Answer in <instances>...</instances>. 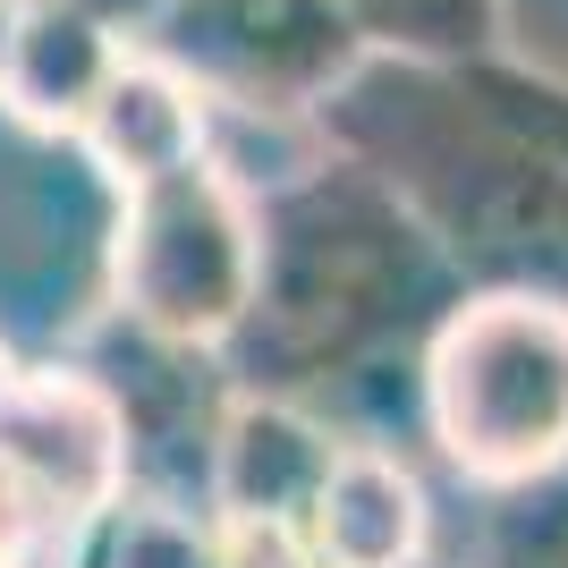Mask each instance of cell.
Returning <instances> with one entry per match:
<instances>
[{
  "instance_id": "cell-14",
  "label": "cell",
  "mask_w": 568,
  "mask_h": 568,
  "mask_svg": "<svg viewBox=\"0 0 568 568\" xmlns=\"http://www.w3.org/2000/svg\"><path fill=\"white\" fill-rule=\"evenodd\" d=\"M77 551H85V526L0 467V568H77Z\"/></svg>"
},
{
  "instance_id": "cell-15",
  "label": "cell",
  "mask_w": 568,
  "mask_h": 568,
  "mask_svg": "<svg viewBox=\"0 0 568 568\" xmlns=\"http://www.w3.org/2000/svg\"><path fill=\"white\" fill-rule=\"evenodd\" d=\"M221 526V568H314L306 535L288 518H213Z\"/></svg>"
},
{
  "instance_id": "cell-12",
  "label": "cell",
  "mask_w": 568,
  "mask_h": 568,
  "mask_svg": "<svg viewBox=\"0 0 568 568\" xmlns=\"http://www.w3.org/2000/svg\"><path fill=\"white\" fill-rule=\"evenodd\" d=\"M374 60H467L500 51L509 0H339Z\"/></svg>"
},
{
  "instance_id": "cell-3",
  "label": "cell",
  "mask_w": 568,
  "mask_h": 568,
  "mask_svg": "<svg viewBox=\"0 0 568 568\" xmlns=\"http://www.w3.org/2000/svg\"><path fill=\"white\" fill-rule=\"evenodd\" d=\"M416 416L475 493L568 467V306L535 288H458L416 339Z\"/></svg>"
},
{
  "instance_id": "cell-1",
  "label": "cell",
  "mask_w": 568,
  "mask_h": 568,
  "mask_svg": "<svg viewBox=\"0 0 568 568\" xmlns=\"http://www.w3.org/2000/svg\"><path fill=\"white\" fill-rule=\"evenodd\" d=\"M314 128L416 204L467 288L568 306V77L467 60H365Z\"/></svg>"
},
{
  "instance_id": "cell-17",
  "label": "cell",
  "mask_w": 568,
  "mask_h": 568,
  "mask_svg": "<svg viewBox=\"0 0 568 568\" xmlns=\"http://www.w3.org/2000/svg\"><path fill=\"white\" fill-rule=\"evenodd\" d=\"M9 365H18V356H9V348H0V382H9Z\"/></svg>"
},
{
  "instance_id": "cell-5",
  "label": "cell",
  "mask_w": 568,
  "mask_h": 568,
  "mask_svg": "<svg viewBox=\"0 0 568 568\" xmlns=\"http://www.w3.org/2000/svg\"><path fill=\"white\" fill-rule=\"evenodd\" d=\"M128 51L187 77L213 119H314L374 60L339 0H170Z\"/></svg>"
},
{
  "instance_id": "cell-8",
  "label": "cell",
  "mask_w": 568,
  "mask_h": 568,
  "mask_svg": "<svg viewBox=\"0 0 568 568\" xmlns=\"http://www.w3.org/2000/svg\"><path fill=\"white\" fill-rule=\"evenodd\" d=\"M339 433L288 390H230L213 425V518H288L314 500Z\"/></svg>"
},
{
  "instance_id": "cell-11",
  "label": "cell",
  "mask_w": 568,
  "mask_h": 568,
  "mask_svg": "<svg viewBox=\"0 0 568 568\" xmlns=\"http://www.w3.org/2000/svg\"><path fill=\"white\" fill-rule=\"evenodd\" d=\"M77 568H221V526H213V509H187V500L119 493L85 526Z\"/></svg>"
},
{
  "instance_id": "cell-7",
  "label": "cell",
  "mask_w": 568,
  "mask_h": 568,
  "mask_svg": "<svg viewBox=\"0 0 568 568\" xmlns=\"http://www.w3.org/2000/svg\"><path fill=\"white\" fill-rule=\"evenodd\" d=\"M314 568H425L433 560V493L399 450L339 442L314 500L297 509Z\"/></svg>"
},
{
  "instance_id": "cell-16",
  "label": "cell",
  "mask_w": 568,
  "mask_h": 568,
  "mask_svg": "<svg viewBox=\"0 0 568 568\" xmlns=\"http://www.w3.org/2000/svg\"><path fill=\"white\" fill-rule=\"evenodd\" d=\"M69 9H85V18H94L102 34H119V43H136L144 26L170 9V0H69Z\"/></svg>"
},
{
  "instance_id": "cell-2",
  "label": "cell",
  "mask_w": 568,
  "mask_h": 568,
  "mask_svg": "<svg viewBox=\"0 0 568 568\" xmlns=\"http://www.w3.org/2000/svg\"><path fill=\"white\" fill-rule=\"evenodd\" d=\"M458 288L467 281L433 246L416 204L323 136L297 170L255 187V297L221 365L237 390L306 399L323 382L365 374L399 339H425Z\"/></svg>"
},
{
  "instance_id": "cell-6",
  "label": "cell",
  "mask_w": 568,
  "mask_h": 568,
  "mask_svg": "<svg viewBox=\"0 0 568 568\" xmlns=\"http://www.w3.org/2000/svg\"><path fill=\"white\" fill-rule=\"evenodd\" d=\"M0 467L94 526L136 484V425L102 374L85 365H9L0 382Z\"/></svg>"
},
{
  "instance_id": "cell-9",
  "label": "cell",
  "mask_w": 568,
  "mask_h": 568,
  "mask_svg": "<svg viewBox=\"0 0 568 568\" xmlns=\"http://www.w3.org/2000/svg\"><path fill=\"white\" fill-rule=\"evenodd\" d=\"M119 51L128 43L69 0H0V111L26 136H77Z\"/></svg>"
},
{
  "instance_id": "cell-10",
  "label": "cell",
  "mask_w": 568,
  "mask_h": 568,
  "mask_svg": "<svg viewBox=\"0 0 568 568\" xmlns=\"http://www.w3.org/2000/svg\"><path fill=\"white\" fill-rule=\"evenodd\" d=\"M69 144L111 187H144V179H162V170L195 162V153L213 144V111H204V94H195L187 77H170L162 60L119 51L111 85L94 94V111H85V128H77Z\"/></svg>"
},
{
  "instance_id": "cell-4",
  "label": "cell",
  "mask_w": 568,
  "mask_h": 568,
  "mask_svg": "<svg viewBox=\"0 0 568 568\" xmlns=\"http://www.w3.org/2000/svg\"><path fill=\"white\" fill-rule=\"evenodd\" d=\"M111 297L153 348H230L237 314L255 297V187H237L213 162V144L144 187H119Z\"/></svg>"
},
{
  "instance_id": "cell-13",
  "label": "cell",
  "mask_w": 568,
  "mask_h": 568,
  "mask_svg": "<svg viewBox=\"0 0 568 568\" xmlns=\"http://www.w3.org/2000/svg\"><path fill=\"white\" fill-rule=\"evenodd\" d=\"M484 526H475L467 568H568V467L518 493H484Z\"/></svg>"
}]
</instances>
